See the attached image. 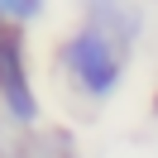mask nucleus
Listing matches in <instances>:
<instances>
[{
	"label": "nucleus",
	"instance_id": "5",
	"mask_svg": "<svg viewBox=\"0 0 158 158\" xmlns=\"http://www.w3.org/2000/svg\"><path fill=\"white\" fill-rule=\"evenodd\" d=\"M153 115H158V96H153Z\"/></svg>",
	"mask_w": 158,
	"mask_h": 158
},
{
	"label": "nucleus",
	"instance_id": "2",
	"mask_svg": "<svg viewBox=\"0 0 158 158\" xmlns=\"http://www.w3.org/2000/svg\"><path fill=\"white\" fill-rule=\"evenodd\" d=\"M0 101H5L15 125H34L39 120V101H34L29 77H24V39L10 24H0Z\"/></svg>",
	"mask_w": 158,
	"mask_h": 158
},
{
	"label": "nucleus",
	"instance_id": "3",
	"mask_svg": "<svg viewBox=\"0 0 158 158\" xmlns=\"http://www.w3.org/2000/svg\"><path fill=\"white\" fill-rule=\"evenodd\" d=\"M81 5H86V29L106 34L115 48H129L144 29V15L134 0H81Z\"/></svg>",
	"mask_w": 158,
	"mask_h": 158
},
{
	"label": "nucleus",
	"instance_id": "1",
	"mask_svg": "<svg viewBox=\"0 0 158 158\" xmlns=\"http://www.w3.org/2000/svg\"><path fill=\"white\" fill-rule=\"evenodd\" d=\"M62 62H67L72 81L86 96H110L120 86V48L96 29H77L62 43Z\"/></svg>",
	"mask_w": 158,
	"mask_h": 158
},
{
	"label": "nucleus",
	"instance_id": "4",
	"mask_svg": "<svg viewBox=\"0 0 158 158\" xmlns=\"http://www.w3.org/2000/svg\"><path fill=\"white\" fill-rule=\"evenodd\" d=\"M43 10V0H0V19H34V15Z\"/></svg>",
	"mask_w": 158,
	"mask_h": 158
}]
</instances>
